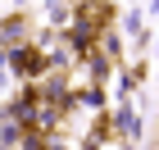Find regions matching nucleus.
Wrapping results in <instances>:
<instances>
[{
  "label": "nucleus",
  "mask_w": 159,
  "mask_h": 150,
  "mask_svg": "<svg viewBox=\"0 0 159 150\" xmlns=\"http://www.w3.org/2000/svg\"><path fill=\"white\" fill-rule=\"evenodd\" d=\"M0 37L9 41V46H23V41H18V37H23V18H9V23L0 27Z\"/></svg>",
  "instance_id": "1"
}]
</instances>
